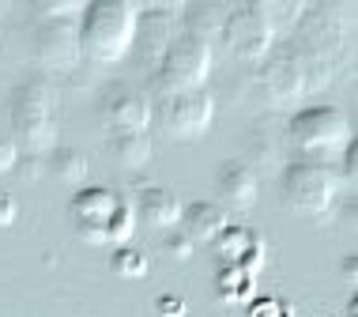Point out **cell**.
<instances>
[{
  "label": "cell",
  "instance_id": "1",
  "mask_svg": "<svg viewBox=\"0 0 358 317\" xmlns=\"http://www.w3.org/2000/svg\"><path fill=\"white\" fill-rule=\"evenodd\" d=\"M355 8L351 4H306L294 31L272 45L257 64V94L272 110H298L306 99L332 87L340 64L351 50Z\"/></svg>",
  "mask_w": 358,
  "mask_h": 317
},
{
  "label": "cell",
  "instance_id": "2",
  "mask_svg": "<svg viewBox=\"0 0 358 317\" xmlns=\"http://www.w3.org/2000/svg\"><path fill=\"white\" fill-rule=\"evenodd\" d=\"M140 4L132 0H94L80 12V53L91 64H117L136 50Z\"/></svg>",
  "mask_w": 358,
  "mask_h": 317
},
{
  "label": "cell",
  "instance_id": "3",
  "mask_svg": "<svg viewBox=\"0 0 358 317\" xmlns=\"http://www.w3.org/2000/svg\"><path fill=\"white\" fill-rule=\"evenodd\" d=\"M8 121L19 155L45 159L57 148V91L45 76H31L12 91L8 102Z\"/></svg>",
  "mask_w": 358,
  "mask_h": 317
},
{
  "label": "cell",
  "instance_id": "4",
  "mask_svg": "<svg viewBox=\"0 0 358 317\" xmlns=\"http://www.w3.org/2000/svg\"><path fill=\"white\" fill-rule=\"evenodd\" d=\"M290 159H324V162H340V155L351 148V121L340 106H298L290 113L287 129H283Z\"/></svg>",
  "mask_w": 358,
  "mask_h": 317
},
{
  "label": "cell",
  "instance_id": "5",
  "mask_svg": "<svg viewBox=\"0 0 358 317\" xmlns=\"http://www.w3.org/2000/svg\"><path fill=\"white\" fill-rule=\"evenodd\" d=\"M72 223L83 242L91 246H129L132 227H136V208L132 200L106 185H87L72 197Z\"/></svg>",
  "mask_w": 358,
  "mask_h": 317
},
{
  "label": "cell",
  "instance_id": "6",
  "mask_svg": "<svg viewBox=\"0 0 358 317\" xmlns=\"http://www.w3.org/2000/svg\"><path fill=\"white\" fill-rule=\"evenodd\" d=\"M80 12L83 4H34L38 31H34V57L42 76H69L83 61L80 53Z\"/></svg>",
  "mask_w": 358,
  "mask_h": 317
},
{
  "label": "cell",
  "instance_id": "7",
  "mask_svg": "<svg viewBox=\"0 0 358 317\" xmlns=\"http://www.w3.org/2000/svg\"><path fill=\"white\" fill-rule=\"evenodd\" d=\"M279 181H283L287 208L309 219H321L324 211H332L343 185L340 162L324 159H287V167L279 170Z\"/></svg>",
  "mask_w": 358,
  "mask_h": 317
},
{
  "label": "cell",
  "instance_id": "8",
  "mask_svg": "<svg viewBox=\"0 0 358 317\" xmlns=\"http://www.w3.org/2000/svg\"><path fill=\"white\" fill-rule=\"evenodd\" d=\"M215 64V45L204 38L178 31L170 45L159 53V69H155V99L159 94H181V91H200Z\"/></svg>",
  "mask_w": 358,
  "mask_h": 317
},
{
  "label": "cell",
  "instance_id": "9",
  "mask_svg": "<svg viewBox=\"0 0 358 317\" xmlns=\"http://www.w3.org/2000/svg\"><path fill=\"white\" fill-rule=\"evenodd\" d=\"M151 121L166 132L170 140H196L204 136L215 121V94L208 87L181 91V94H159L151 106Z\"/></svg>",
  "mask_w": 358,
  "mask_h": 317
},
{
  "label": "cell",
  "instance_id": "10",
  "mask_svg": "<svg viewBox=\"0 0 358 317\" xmlns=\"http://www.w3.org/2000/svg\"><path fill=\"white\" fill-rule=\"evenodd\" d=\"M219 38L238 61H249V64H260L268 53H272V45L279 42L275 31L268 27V19L257 12V4H234L230 8Z\"/></svg>",
  "mask_w": 358,
  "mask_h": 317
},
{
  "label": "cell",
  "instance_id": "11",
  "mask_svg": "<svg viewBox=\"0 0 358 317\" xmlns=\"http://www.w3.org/2000/svg\"><path fill=\"white\" fill-rule=\"evenodd\" d=\"M102 125L113 132H148L151 129V99L129 83H110L99 102Z\"/></svg>",
  "mask_w": 358,
  "mask_h": 317
},
{
  "label": "cell",
  "instance_id": "12",
  "mask_svg": "<svg viewBox=\"0 0 358 317\" xmlns=\"http://www.w3.org/2000/svg\"><path fill=\"white\" fill-rule=\"evenodd\" d=\"M215 189H219L222 208L249 211V208L257 204V197H260V178H257V170L249 167L245 159H227V162L219 167Z\"/></svg>",
  "mask_w": 358,
  "mask_h": 317
},
{
  "label": "cell",
  "instance_id": "13",
  "mask_svg": "<svg viewBox=\"0 0 358 317\" xmlns=\"http://www.w3.org/2000/svg\"><path fill=\"white\" fill-rule=\"evenodd\" d=\"M215 249H219L222 265L241 268L249 276H257L260 265H264V242L249 227H222V234L215 238Z\"/></svg>",
  "mask_w": 358,
  "mask_h": 317
},
{
  "label": "cell",
  "instance_id": "14",
  "mask_svg": "<svg viewBox=\"0 0 358 317\" xmlns=\"http://www.w3.org/2000/svg\"><path fill=\"white\" fill-rule=\"evenodd\" d=\"M136 219H143L148 227L155 230H178L181 223V200L178 193H170V189H162V185H148V189H140V197H136Z\"/></svg>",
  "mask_w": 358,
  "mask_h": 317
},
{
  "label": "cell",
  "instance_id": "15",
  "mask_svg": "<svg viewBox=\"0 0 358 317\" xmlns=\"http://www.w3.org/2000/svg\"><path fill=\"white\" fill-rule=\"evenodd\" d=\"M178 227L189 242H215L222 227H230V219H227V208L215 204V200H192V204L181 208Z\"/></svg>",
  "mask_w": 358,
  "mask_h": 317
},
{
  "label": "cell",
  "instance_id": "16",
  "mask_svg": "<svg viewBox=\"0 0 358 317\" xmlns=\"http://www.w3.org/2000/svg\"><path fill=\"white\" fill-rule=\"evenodd\" d=\"M110 155L124 170H143L155 159L151 132H113L110 136Z\"/></svg>",
  "mask_w": 358,
  "mask_h": 317
},
{
  "label": "cell",
  "instance_id": "17",
  "mask_svg": "<svg viewBox=\"0 0 358 317\" xmlns=\"http://www.w3.org/2000/svg\"><path fill=\"white\" fill-rule=\"evenodd\" d=\"M249 151H253V159H245L253 170H283L287 167V140L283 132H272L268 125H260L253 132V140H249Z\"/></svg>",
  "mask_w": 358,
  "mask_h": 317
},
{
  "label": "cell",
  "instance_id": "18",
  "mask_svg": "<svg viewBox=\"0 0 358 317\" xmlns=\"http://www.w3.org/2000/svg\"><path fill=\"white\" fill-rule=\"evenodd\" d=\"M45 167H50L53 178H61V181H83L87 178V155L76 148H61V143L45 155Z\"/></svg>",
  "mask_w": 358,
  "mask_h": 317
},
{
  "label": "cell",
  "instance_id": "19",
  "mask_svg": "<svg viewBox=\"0 0 358 317\" xmlns=\"http://www.w3.org/2000/svg\"><path fill=\"white\" fill-rule=\"evenodd\" d=\"M219 295L227 302H245L249 295H253V276L249 272H241V268H230V265H222V272H219Z\"/></svg>",
  "mask_w": 358,
  "mask_h": 317
},
{
  "label": "cell",
  "instance_id": "20",
  "mask_svg": "<svg viewBox=\"0 0 358 317\" xmlns=\"http://www.w3.org/2000/svg\"><path fill=\"white\" fill-rule=\"evenodd\" d=\"M110 268H113L117 276L140 280V276L148 272V257H143L140 249H132V246H117V249H113V257H110Z\"/></svg>",
  "mask_w": 358,
  "mask_h": 317
},
{
  "label": "cell",
  "instance_id": "21",
  "mask_svg": "<svg viewBox=\"0 0 358 317\" xmlns=\"http://www.w3.org/2000/svg\"><path fill=\"white\" fill-rule=\"evenodd\" d=\"M15 162H19V148H15V140L8 136L4 129H0V174L15 170Z\"/></svg>",
  "mask_w": 358,
  "mask_h": 317
},
{
  "label": "cell",
  "instance_id": "22",
  "mask_svg": "<svg viewBox=\"0 0 358 317\" xmlns=\"http://www.w3.org/2000/svg\"><path fill=\"white\" fill-rule=\"evenodd\" d=\"M166 253L178 257V261H185V257L192 253V242L181 234V230H170V234H166Z\"/></svg>",
  "mask_w": 358,
  "mask_h": 317
},
{
  "label": "cell",
  "instance_id": "23",
  "mask_svg": "<svg viewBox=\"0 0 358 317\" xmlns=\"http://www.w3.org/2000/svg\"><path fill=\"white\" fill-rule=\"evenodd\" d=\"M15 216H19L15 197L8 193V189H0V227H12V223H15Z\"/></svg>",
  "mask_w": 358,
  "mask_h": 317
},
{
  "label": "cell",
  "instance_id": "24",
  "mask_svg": "<svg viewBox=\"0 0 358 317\" xmlns=\"http://www.w3.org/2000/svg\"><path fill=\"white\" fill-rule=\"evenodd\" d=\"M181 310H185V306H181L178 299H162V314H170V317H173V314H181Z\"/></svg>",
  "mask_w": 358,
  "mask_h": 317
}]
</instances>
